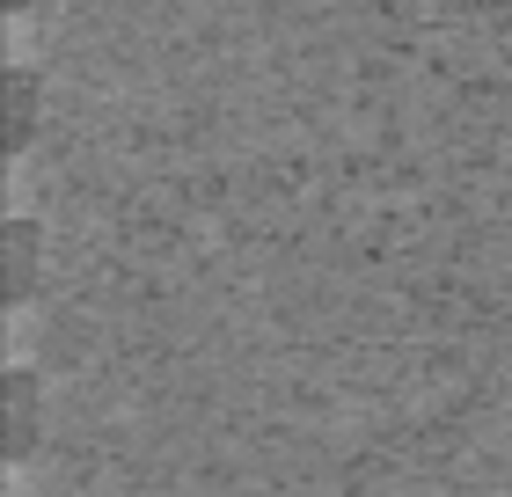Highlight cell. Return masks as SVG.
<instances>
[{"instance_id": "6da1fadb", "label": "cell", "mask_w": 512, "mask_h": 497, "mask_svg": "<svg viewBox=\"0 0 512 497\" xmlns=\"http://www.w3.org/2000/svg\"><path fill=\"white\" fill-rule=\"evenodd\" d=\"M30 278H37V227L22 220V227H8V300L30 293Z\"/></svg>"}]
</instances>
